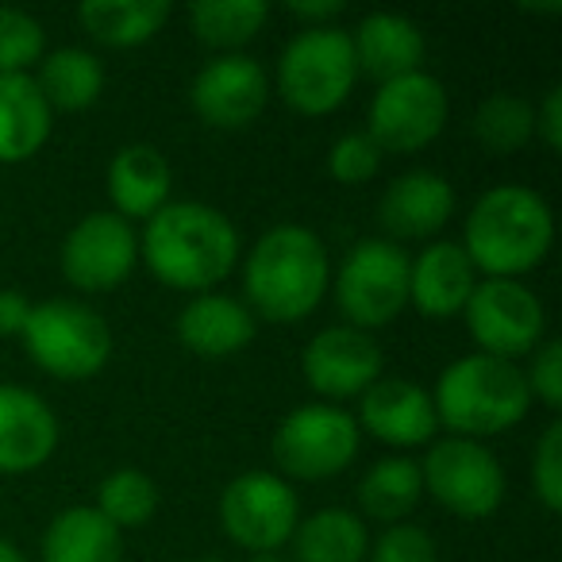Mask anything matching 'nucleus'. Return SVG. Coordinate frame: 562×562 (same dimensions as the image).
<instances>
[{"label": "nucleus", "instance_id": "24", "mask_svg": "<svg viewBox=\"0 0 562 562\" xmlns=\"http://www.w3.org/2000/svg\"><path fill=\"white\" fill-rule=\"evenodd\" d=\"M43 562H124V531L93 505H70L43 531Z\"/></svg>", "mask_w": 562, "mask_h": 562}, {"label": "nucleus", "instance_id": "35", "mask_svg": "<svg viewBox=\"0 0 562 562\" xmlns=\"http://www.w3.org/2000/svg\"><path fill=\"white\" fill-rule=\"evenodd\" d=\"M367 562H439V543L420 524H390L378 539H370Z\"/></svg>", "mask_w": 562, "mask_h": 562}, {"label": "nucleus", "instance_id": "36", "mask_svg": "<svg viewBox=\"0 0 562 562\" xmlns=\"http://www.w3.org/2000/svg\"><path fill=\"white\" fill-rule=\"evenodd\" d=\"M528 370H524V382H528V393L547 405L551 413L562 408V344L547 336L536 351L528 355Z\"/></svg>", "mask_w": 562, "mask_h": 562}, {"label": "nucleus", "instance_id": "3", "mask_svg": "<svg viewBox=\"0 0 562 562\" xmlns=\"http://www.w3.org/2000/svg\"><path fill=\"white\" fill-rule=\"evenodd\" d=\"M551 243L554 212L543 193L528 186H493L470 209L459 247L485 278L520 281L551 255Z\"/></svg>", "mask_w": 562, "mask_h": 562}, {"label": "nucleus", "instance_id": "13", "mask_svg": "<svg viewBox=\"0 0 562 562\" xmlns=\"http://www.w3.org/2000/svg\"><path fill=\"white\" fill-rule=\"evenodd\" d=\"M63 278L81 293L120 290L139 266V232L116 212H86L58 250Z\"/></svg>", "mask_w": 562, "mask_h": 562}, {"label": "nucleus", "instance_id": "41", "mask_svg": "<svg viewBox=\"0 0 562 562\" xmlns=\"http://www.w3.org/2000/svg\"><path fill=\"white\" fill-rule=\"evenodd\" d=\"M250 562H293L285 554H250Z\"/></svg>", "mask_w": 562, "mask_h": 562}, {"label": "nucleus", "instance_id": "1", "mask_svg": "<svg viewBox=\"0 0 562 562\" xmlns=\"http://www.w3.org/2000/svg\"><path fill=\"white\" fill-rule=\"evenodd\" d=\"M239 232L204 201H170L143 224L139 258L178 293H212L239 266Z\"/></svg>", "mask_w": 562, "mask_h": 562}, {"label": "nucleus", "instance_id": "4", "mask_svg": "<svg viewBox=\"0 0 562 562\" xmlns=\"http://www.w3.org/2000/svg\"><path fill=\"white\" fill-rule=\"evenodd\" d=\"M436 420L459 439H490L516 428L528 416L531 393L516 362L493 355H462L439 374L431 390Z\"/></svg>", "mask_w": 562, "mask_h": 562}, {"label": "nucleus", "instance_id": "2", "mask_svg": "<svg viewBox=\"0 0 562 562\" xmlns=\"http://www.w3.org/2000/svg\"><path fill=\"white\" fill-rule=\"evenodd\" d=\"M331 285L324 239L305 224H278L243 262V305L270 324H301L321 308Z\"/></svg>", "mask_w": 562, "mask_h": 562}, {"label": "nucleus", "instance_id": "26", "mask_svg": "<svg viewBox=\"0 0 562 562\" xmlns=\"http://www.w3.org/2000/svg\"><path fill=\"white\" fill-rule=\"evenodd\" d=\"M293 562H367L370 528L351 508H316L293 531Z\"/></svg>", "mask_w": 562, "mask_h": 562}, {"label": "nucleus", "instance_id": "18", "mask_svg": "<svg viewBox=\"0 0 562 562\" xmlns=\"http://www.w3.org/2000/svg\"><path fill=\"white\" fill-rule=\"evenodd\" d=\"M58 451V416L27 385L0 382V474H32Z\"/></svg>", "mask_w": 562, "mask_h": 562}, {"label": "nucleus", "instance_id": "39", "mask_svg": "<svg viewBox=\"0 0 562 562\" xmlns=\"http://www.w3.org/2000/svg\"><path fill=\"white\" fill-rule=\"evenodd\" d=\"M290 16L305 27H336V20L344 16V4L339 0H301V4H290Z\"/></svg>", "mask_w": 562, "mask_h": 562}, {"label": "nucleus", "instance_id": "20", "mask_svg": "<svg viewBox=\"0 0 562 562\" xmlns=\"http://www.w3.org/2000/svg\"><path fill=\"white\" fill-rule=\"evenodd\" d=\"M347 35H351L359 78L385 86V81H397L405 74L424 70L428 43H424V32L416 20L397 16V12H370Z\"/></svg>", "mask_w": 562, "mask_h": 562}, {"label": "nucleus", "instance_id": "28", "mask_svg": "<svg viewBox=\"0 0 562 562\" xmlns=\"http://www.w3.org/2000/svg\"><path fill=\"white\" fill-rule=\"evenodd\" d=\"M35 86L50 112H86L104 93V66L86 47H58L40 58Z\"/></svg>", "mask_w": 562, "mask_h": 562}, {"label": "nucleus", "instance_id": "16", "mask_svg": "<svg viewBox=\"0 0 562 562\" xmlns=\"http://www.w3.org/2000/svg\"><path fill=\"white\" fill-rule=\"evenodd\" d=\"M355 424H359V431L374 436L378 443L397 447V451L431 443L439 431L431 393L416 382H405V378H378L359 397Z\"/></svg>", "mask_w": 562, "mask_h": 562}, {"label": "nucleus", "instance_id": "8", "mask_svg": "<svg viewBox=\"0 0 562 562\" xmlns=\"http://www.w3.org/2000/svg\"><path fill=\"white\" fill-rule=\"evenodd\" d=\"M362 447V431L355 424V413L344 405H328V401H313V405L293 408L273 431V462H278L281 477L290 482H324V477L344 474L355 462Z\"/></svg>", "mask_w": 562, "mask_h": 562}, {"label": "nucleus", "instance_id": "5", "mask_svg": "<svg viewBox=\"0 0 562 562\" xmlns=\"http://www.w3.org/2000/svg\"><path fill=\"white\" fill-rule=\"evenodd\" d=\"M27 359L58 382H89L112 359V328L97 308L74 297L40 301L20 336Z\"/></svg>", "mask_w": 562, "mask_h": 562}, {"label": "nucleus", "instance_id": "33", "mask_svg": "<svg viewBox=\"0 0 562 562\" xmlns=\"http://www.w3.org/2000/svg\"><path fill=\"white\" fill-rule=\"evenodd\" d=\"M382 150L367 132H344L328 150V173L339 186H367L382 170Z\"/></svg>", "mask_w": 562, "mask_h": 562}, {"label": "nucleus", "instance_id": "11", "mask_svg": "<svg viewBox=\"0 0 562 562\" xmlns=\"http://www.w3.org/2000/svg\"><path fill=\"white\" fill-rule=\"evenodd\" d=\"M462 321H467L477 351L505 362L524 359L547 339L543 301L531 285L516 278H477L474 293L462 308Z\"/></svg>", "mask_w": 562, "mask_h": 562}, {"label": "nucleus", "instance_id": "10", "mask_svg": "<svg viewBox=\"0 0 562 562\" xmlns=\"http://www.w3.org/2000/svg\"><path fill=\"white\" fill-rule=\"evenodd\" d=\"M220 528L250 554H278L301 524V501L293 485L273 470H247L220 493Z\"/></svg>", "mask_w": 562, "mask_h": 562}, {"label": "nucleus", "instance_id": "15", "mask_svg": "<svg viewBox=\"0 0 562 562\" xmlns=\"http://www.w3.org/2000/svg\"><path fill=\"white\" fill-rule=\"evenodd\" d=\"M270 101V74L250 55H216L189 86L193 112L216 132H239L255 124Z\"/></svg>", "mask_w": 562, "mask_h": 562}, {"label": "nucleus", "instance_id": "6", "mask_svg": "<svg viewBox=\"0 0 562 562\" xmlns=\"http://www.w3.org/2000/svg\"><path fill=\"white\" fill-rule=\"evenodd\" d=\"M359 81L344 27H301L278 58V93L301 116H331Z\"/></svg>", "mask_w": 562, "mask_h": 562}, {"label": "nucleus", "instance_id": "23", "mask_svg": "<svg viewBox=\"0 0 562 562\" xmlns=\"http://www.w3.org/2000/svg\"><path fill=\"white\" fill-rule=\"evenodd\" d=\"M55 112L32 74L0 78V166L32 162L50 139Z\"/></svg>", "mask_w": 562, "mask_h": 562}, {"label": "nucleus", "instance_id": "19", "mask_svg": "<svg viewBox=\"0 0 562 562\" xmlns=\"http://www.w3.org/2000/svg\"><path fill=\"white\" fill-rule=\"evenodd\" d=\"M477 285V270L470 266L467 250L451 239H436L408 258V305L428 321L462 316L470 293Z\"/></svg>", "mask_w": 562, "mask_h": 562}, {"label": "nucleus", "instance_id": "38", "mask_svg": "<svg viewBox=\"0 0 562 562\" xmlns=\"http://www.w3.org/2000/svg\"><path fill=\"white\" fill-rule=\"evenodd\" d=\"M35 301L20 290H0V339L24 336L27 316H32Z\"/></svg>", "mask_w": 562, "mask_h": 562}, {"label": "nucleus", "instance_id": "30", "mask_svg": "<svg viewBox=\"0 0 562 562\" xmlns=\"http://www.w3.org/2000/svg\"><path fill=\"white\" fill-rule=\"evenodd\" d=\"M158 485L150 474L135 467H120L97 485V513L116 531H139L158 516Z\"/></svg>", "mask_w": 562, "mask_h": 562}, {"label": "nucleus", "instance_id": "25", "mask_svg": "<svg viewBox=\"0 0 562 562\" xmlns=\"http://www.w3.org/2000/svg\"><path fill=\"white\" fill-rule=\"evenodd\" d=\"M420 501H424L420 459H408V454H385L359 482V505H362L359 516L362 520L385 524V528L390 524H405Z\"/></svg>", "mask_w": 562, "mask_h": 562}, {"label": "nucleus", "instance_id": "17", "mask_svg": "<svg viewBox=\"0 0 562 562\" xmlns=\"http://www.w3.org/2000/svg\"><path fill=\"white\" fill-rule=\"evenodd\" d=\"M454 186L436 170H408L385 186L378 201V224L385 227L390 243L431 239L454 216Z\"/></svg>", "mask_w": 562, "mask_h": 562}, {"label": "nucleus", "instance_id": "12", "mask_svg": "<svg viewBox=\"0 0 562 562\" xmlns=\"http://www.w3.org/2000/svg\"><path fill=\"white\" fill-rule=\"evenodd\" d=\"M447 89L428 70L405 74L397 81L378 86L367 109V135L382 155H416L431 147L447 127Z\"/></svg>", "mask_w": 562, "mask_h": 562}, {"label": "nucleus", "instance_id": "31", "mask_svg": "<svg viewBox=\"0 0 562 562\" xmlns=\"http://www.w3.org/2000/svg\"><path fill=\"white\" fill-rule=\"evenodd\" d=\"M474 139L490 155H516L536 139V104L520 93H490L474 112Z\"/></svg>", "mask_w": 562, "mask_h": 562}, {"label": "nucleus", "instance_id": "22", "mask_svg": "<svg viewBox=\"0 0 562 562\" xmlns=\"http://www.w3.org/2000/svg\"><path fill=\"white\" fill-rule=\"evenodd\" d=\"M173 170L166 155L150 143H127L112 155L109 162V196L112 212L124 216L127 224L143 220L147 224L158 209L170 204Z\"/></svg>", "mask_w": 562, "mask_h": 562}, {"label": "nucleus", "instance_id": "42", "mask_svg": "<svg viewBox=\"0 0 562 562\" xmlns=\"http://www.w3.org/2000/svg\"><path fill=\"white\" fill-rule=\"evenodd\" d=\"M204 562H220V559H204Z\"/></svg>", "mask_w": 562, "mask_h": 562}, {"label": "nucleus", "instance_id": "7", "mask_svg": "<svg viewBox=\"0 0 562 562\" xmlns=\"http://www.w3.org/2000/svg\"><path fill=\"white\" fill-rule=\"evenodd\" d=\"M331 297L347 328L374 336L408 308V255L390 239H359L331 270Z\"/></svg>", "mask_w": 562, "mask_h": 562}, {"label": "nucleus", "instance_id": "40", "mask_svg": "<svg viewBox=\"0 0 562 562\" xmlns=\"http://www.w3.org/2000/svg\"><path fill=\"white\" fill-rule=\"evenodd\" d=\"M0 562H27V554L16 543H9V539H0Z\"/></svg>", "mask_w": 562, "mask_h": 562}, {"label": "nucleus", "instance_id": "27", "mask_svg": "<svg viewBox=\"0 0 562 562\" xmlns=\"http://www.w3.org/2000/svg\"><path fill=\"white\" fill-rule=\"evenodd\" d=\"M170 12V0H89L78 9V20L101 47L132 50L155 40Z\"/></svg>", "mask_w": 562, "mask_h": 562}, {"label": "nucleus", "instance_id": "32", "mask_svg": "<svg viewBox=\"0 0 562 562\" xmlns=\"http://www.w3.org/2000/svg\"><path fill=\"white\" fill-rule=\"evenodd\" d=\"M47 55V32L24 9L0 4V78L32 74V66Z\"/></svg>", "mask_w": 562, "mask_h": 562}, {"label": "nucleus", "instance_id": "29", "mask_svg": "<svg viewBox=\"0 0 562 562\" xmlns=\"http://www.w3.org/2000/svg\"><path fill=\"white\" fill-rule=\"evenodd\" d=\"M189 24L204 47L220 55H243V47L270 24V4L266 0H196L189 9Z\"/></svg>", "mask_w": 562, "mask_h": 562}, {"label": "nucleus", "instance_id": "9", "mask_svg": "<svg viewBox=\"0 0 562 562\" xmlns=\"http://www.w3.org/2000/svg\"><path fill=\"white\" fill-rule=\"evenodd\" d=\"M420 477L424 497L462 520H485L505 501V470L497 454L477 439H431L428 454L420 459Z\"/></svg>", "mask_w": 562, "mask_h": 562}, {"label": "nucleus", "instance_id": "34", "mask_svg": "<svg viewBox=\"0 0 562 562\" xmlns=\"http://www.w3.org/2000/svg\"><path fill=\"white\" fill-rule=\"evenodd\" d=\"M531 490L547 513H562V424L551 420L531 451Z\"/></svg>", "mask_w": 562, "mask_h": 562}, {"label": "nucleus", "instance_id": "37", "mask_svg": "<svg viewBox=\"0 0 562 562\" xmlns=\"http://www.w3.org/2000/svg\"><path fill=\"white\" fill-rule=\"evenodd\" d=\"M536 135L547 150H562V86H551L536 109Z\"/></svg>", "mask_w": 562, "mask_h": 562}, {"label": "nucleus", "instance_id": "21", "mask_svg": "<svg viewBox=\"0 0 562 562\" xmlns=\"http://www.w3.org/2000/svg\"><path fill=\"white\" fill-rule=\"evenodd\" d=\"M255 339V313L232 293H196L178 313V344L201 359H232Z\"/></svg>", "mask_w": 562, "mask_h": 562}, {"label": "nucleus", "instance_id": "14", "mask_svg": "<svg viewBox=\"0 0 562 562\" xmlns=\"http://www.w3.org/2000/svg\"><path fill=\"white\" fill-rule=\"evenodd\" d=\"M382 344L370 331L347 328V324H331V328L316 331L301 351L305 385L328 405L362 397L382 378Z\"/></svg>", "mask_w": 562, "mask_h": 562}]
</instances>
